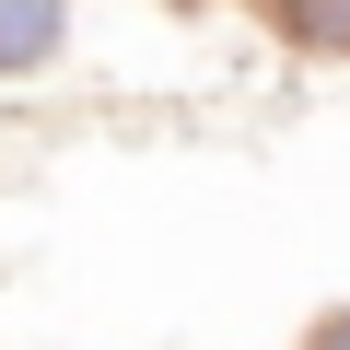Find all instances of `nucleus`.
<instances>
[{"label": "nucleus", "instance_id": "obj_2", "mask_svg": "<svg viewBox=\"0 0 350 350\" xmlns=\"http://www.w3.org/2000/svg\"><path fill=\"white\" fill-rule=\"evenodd\" d=\"M327 350H350V315H338V327H327Z\"/></svg>", "mask_w": 350, "mask_h": 350}, {"label": "nucleus", "instance_id": "obj_1", "mask_svg": "<svg viewBox=\"0 0 350 350\" xmlns=\"http://www.w3.org/2000/svg\"><path fill=\"white\" fill-rule=\"evenodd\" d=\"M59 24H70L59 0H0V70H36L59 47Z\"/></svg>", "mask_w": 350, "mask_h": 350}]
</instances>
